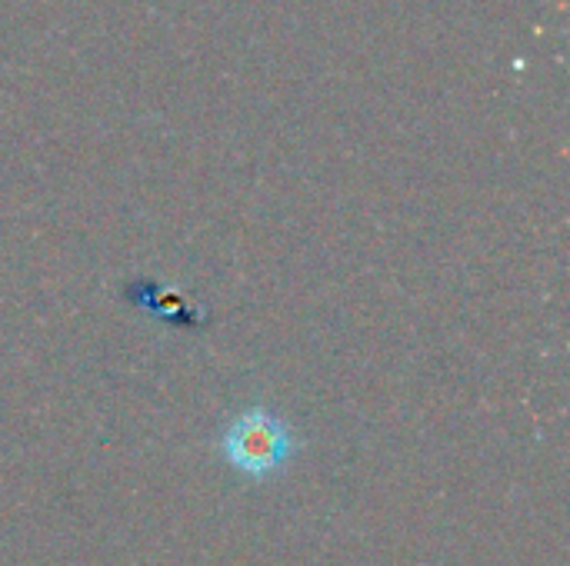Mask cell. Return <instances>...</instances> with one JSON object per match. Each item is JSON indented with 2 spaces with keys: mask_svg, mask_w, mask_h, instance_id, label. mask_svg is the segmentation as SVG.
I'll return each instance as SVG.
<instances>
[{
  "mask_svg": "<svg viewBox=\"0 0 570 566\" xmlns=\"http://www.w3.org/2000/svg\"><path fill=\"white\" fill-rule=\"evenodd\" d=\"M291 450H294L291 430L274 414H267L264 407H254V410L240 414L224 434L227 464H234L247 477L274 474L277 467H284Z\"/></svg>",
  "mask_w": 570,
  "mask_h": 566,
  "instance_id": "cell-1",
  "label": "cell"
}]
</instances>
